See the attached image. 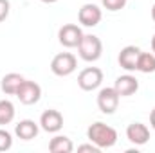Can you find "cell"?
<instances>
[{"mask_svg":"<svg viewBox=\"0 0 155 153\" xmlns=\"http://www.w3.org/2000/svg\"><path fill=\"white\" fill-rule=\"evenodd\" d=\"M16 97L24 105H35V103H38L40 97H41V88H40L38 83L24 79V83L20 85V88L16 92Z\"/></svg>","mask_w":155,"mask_h":153,"instance_id":"cell-6","label":"cell"},{"mask_svg":"<svg viewBox=\"0 0 155 153\" xmlns=\"http://www.w3.org/2000/svg\"><path fill=\"white\" fill-rule=\"evenodd\" d=\"M78 18H79V24H81V25H85V27H96V25L101 22L103 13H101V9H99L96 4H85V5L79 9Z\"/></svg>","mask_w":155,"mask_h":153,"instance_id":"cell-8","label":"cell"},{"mask_svg":"<svg viewBox=\"0 0 155 153\" xmlns=\"http://www.w3.org/2000/svg\"><path fill=\"white\" fill-rule=\"evenodd\" d=\"M40 2H43V4H54V2H58V0H40Z\"/></svg>","mask_w":155,"mask_h":153,"instance_id":"cell-23","label":"cell"},{"mask_svg":"<svg viewBox=\"0 0 155 153\" xmlns=\"http://www.w3.org/2000/svg\"><path fill=\"white\" fill-rule=\"evenodd\" d=\"M9 9H11L9 0H0V22H4L9 16Z\"/></svg>","mask_w":155,"mask_h":153,"instance_id":"cell-20","label":"cell"},{"mask_svg":"<svg viewBox=\"0 0 155 153\" xmlns=\"http://www.w3.org/2000/svg\"><path fill=\"white\" fill-rule=\"evenodd\" d=\"M24 83V77L16 72H11V74H5L2 77V90L7 94V96H16L20 85Z\"/></svg>","mask_w":155,"mask_h":153,"instance_id":"cell-14","label":"cell"},{"mask_svg":"<svg viewBox=\"0 0 155 153\" xmlns=\"http://www.w3.org/2000/svg\"><path fill=\"white\" fill-rule=\"evenodd\" d=\"M78 151H92V153H99V148L96 144H83L78 148Z\"/></svg>","mask_w":155,"mask_h":153,"instance_id":"cell-21","label":"cell"},{"mask_svg":"<svg viewBox=\"0 0 155 153\" xmlns=\"http://www.w3.org/2000/svg\"><path fill=\"white\" fill-rule=\"evenodd\" d=\"M13 146V137L7 130H0V151H7Z\"/></svg>","mask_w":155,"mask_h":153,"instance_id":"cell-18","label":"cell"},{"mask_svg":"<svg viewBox=\"0 0 155 153\" xmlns=\"http://www.w3.org/2000/svg\"><path fill=\"white\" fill-rule=\"evenodd\" d=\"M87 137H88L90 142L96 144L99 150H101V148H112L117 142V132L112 126H108V124H105V122H99V121L88 126Z\"/></svg>","mask_w":155,"mask_h":153,"instance_id":"cell-1","label":"cell"},{"mask_svg":"<svg viewBox=\"0 0 155 153\" xmlns=\"http://www.w3.org/2000/svg\"><path fill=\"white\" fill-rule=\"evenodd\" d=\"M152 18H153V22H155V4H153V7H152Z\"/></svg>","mask_w":155,"mask_h":153,"instance_id":"cell-25","label":"cell"},{"mask_svg":"<svg viewBox=\"0 0 155 153\" xmlns=\"http://www.w3.org/2000/svg\"><path fill=\"white\" fill-rule=\"evenodd\" d=\"M126 137L132 144L135 146H143L150 141V130L146 128V124L143 122H132L126 128Z\"/></svg>","mask_w":155,"mask_h":153,"instance_id":"cell-11","label":"cell"},{"mask_svg":"<svg viewBox=\"0 0 155 153\" xmlns=\"http://www.w3.org/2000/svg\"><path fill=\"white\" fill-rule=\"evenodd\" d=\"M101 81H103V72H101V69H97V67H87V69L81 70L79 76H78V85H79V88L85 90V92L96 90V88L101 85Z\"/></svg>","mask_w":155,"mask_h":153,"instance_id":"cell-4","label":"cell"},{"mask_svg":"<svg viewBox=\"0 0 155 153\" xmlns=\"http://www.w3.org/2000/svg\"><path fill=\"white\" fill-rule=\"evenodd\" d=\"M58 38H60V43H61L63 47L72 49V47H78V45H79V41L83 38V33H81V29L78 27L76 24H65V25L60 29Z\"/></svg>","mask_w":155,"mask_h":153,"instance_id":"cell-7","label":"cell"},{"mask_svg":"<svg viewBox=\"0 0 155 153\" xmlns=\"http://www.w3.org/2000/svg\"><path fill=\"white\" fill-rule=\"evenodd\" d=\"M72 150H74V144L65 135H56L49 142V151H52V153H71Z\"/></svg>","mask_w":155,"mask_h":153,"instance_id":"cell-15","label":"cell"},{"mask_svg":"<svg viewBox=\"0 0 155 153\" xmlns=\"http://www.w3.org/2000/svg\"><path fill=\"white\" fill-rule=\"evenodd\" d=\"M150 124H152V128L155 130V108L152 110V114H150Z\"/></svg>","mask_w":155,"mask_h":153,"instance_id":"cell-22","label":"cell"},{"mask_svg":"<svg viewBox=\"0 0 155 153\" xmlns=\"http://www.w3.org/2000/svg\"><path fill=\"white\" fill-rule=\"evenodd\" d=\"M152 50H153V54H155V34H153V38H152Z\"/></svg>","mask_w":155,"mask_h":153,"instance_id":"cell-24","label":"cell"},{"mask_svg":"<svg viewBox=\"0 0 155 153\" xmlns=\"http://www.w3.org/2000/svg\"><path fill=\"white\" fill-rule=\"evenodd\" d=\"M139 54H141V50H139L135 45H128V47L121 49V52H119V65H121L124 70H128V72L137 70Z\"/></svg>","mask_w":155,"mask_h":153,"instance_id":"cell-10","label":"cell"},{"mask_svg":"<svg viewBox=\"0 0 155 153\" xmlns=\"http://www.w3.org/2000/svg\"><path fill=\"white\" fill-rule=\"evenodd\" d=\"M137 70L143 72V74L155 72V54H152V52H141L139 54V61H137Z\"/></svg>","mask_w":155,"mask_h":153,"instance_id":"cell-16","label":"cell"},{"mask_svg":"<svg viewBox=\"0 0 155 153\" xmlns=\"http://www.w3.org/2000/svg\"><path fill=\"white\" fill-rule=\"evenodd\" d=\"M78 50H79V56L81 60L85 61H96L101 58V52H103V43L101 40L94 34H83V38L78 45Z\"/></svg>","mask_w":155,"mask_h":153,"instance_id":"cell-2","label":"cell"},{"mask_svg":"<svg viewBox=\"0 0 155 153\" xmlns=\"http://www.w3.org/2000/svg\"><path fill=\"white\" fill-rule=\"evenodd\" d=\"M117 105H119V94L114 86H107L103 90H99L97 94V106L103 114L112 115L117 110Z\"/></svg>","mask_w":155,"mask_h":153,"instance_id":"cell-5","label":"cell"},{"mask_svg":"<svg viewBox=\"0 0 155 153\" xmlns=\"http://www.w3.org/2000/svg\"><path fill=\"white\" fill-rule=\"evenodd\" d=\"M15 119V105L7 99L0 101V124H9Z\"/></svg>","mask_w":155,"mask_h":153,"instance_id":"cell-17","label":"cell"},{"mask_svg":"<svg viewBox=\"0 0 155 153\" xmlns=\"http://www.w3.org/2000/svg\"><path fill=\"white\" fill-rule=\"evenodd\" d=\"M38 132H40L38 124H36L35 121H31V119H24V121H20V122L15 126V133H16V137L22 139V141H31V139H35V137L38 135Z\"/></svg>","mask_w":155,"mask_h":153,"instance_id":"cell-13","label":"cell"},{"mask_svg":"<svg viewBox=\"0 0 155 153\" xmlns=\"http://www.w3.org/2000/svg\"><path fill=\"white\" fill-rule=\"evenodd\" d=\"M105 9L108 11H121L124 5H126V0H101Z\"/></svg>","mask_w":155,"mask_h":153,"instance_id":"cell-19","label":"cell"},{"mask_svg":"<svg viewBox=\"0 0 155 153\" xmlns=\"http://www.w3.org/2000/svg\"><path fill=\"white\" fill-rule=\"evenodd\" d=\"M114 88L117 90L119 97H128L132 94H135L139 90V81L134 76L126 74V76H119L114 83Z\"/></svg>","mask_w":155,"mask_h":153,"instance_id":"cell-12","label":"cell"},{"mask_svg":"<svg viewBox=\"0 0 155 153\" xmlns=\"http://www.w3.org/2000/svg\"><path fill=\"white\" fill-rule=\"evenodd\" d=\"M40 126H41V130H45L49 133H56L63 126V115L58 110H45L40 117Z\"/></svg>","mask_w":155,"mask_h":153,"instance_id":"cell-9","label":"cell"},{"mask_svg":"<svg viewBox=\"0 0 155 153\" xmlns=\"http://www.w3.org/2000/svg\"><path fill=\"white\" fill-rule=\"evenodd\" d=\"M76 56L71 54V52H60L52 58L51 61V70L56 74V76L63 77V76H69L76 70Z\"/></svg>","mask_w":155,"mask_h":153,"instance_id":"cell-3","label":"cell"}]
</instances>
